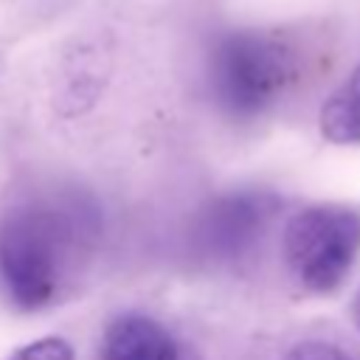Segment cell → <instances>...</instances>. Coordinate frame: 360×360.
Listing matches in <instances>:
<instances>
[{
  "label": "cell",
  "mask_w": 360,
  "mask_h": 360,
  "mask_svg": "<svg viewBox=\"0 0 360 360\" xmlns=\"http://www.w3.org/2000/svg\"><path fill=\"white\" fill-rule=\"evenodd\" d=\"M76 250L73 222L53 208H22L0 222V281L20 309L48 307Z\"/></svg>",
  "instance_id": "cell-1"
},
{
  "label": "cell",
  "mask_w": 360,
  "mask_h": 360,
  "mask_svg": "<svg viewBox=\"0 0 360 360\" xmlns=\"http://www.w3.org/2000/svg\"><path fill=\"white\" fill-rule=\"evenodd\" d=\"M298 59L287 39L262 31H231L214 42L208 82L214 101L233 118H256L295 79Z\"/></svg>",
  "instance_id": "cell-2"
},
{
  "label": "cell",
  "mask_w": 360,
  "mask_h": 360,
  "mask_svg": "<svg viewBox=\"0 0 360 360\" xmlns=\"http://www.w3.org/2000/svg\"><path fill=\"white\" fill-rule=\"evenodd\" d=\"M281 253L304 290L335 292L360 256V214L349 205L301 208L284 225Z\"/></svg>",
  "instance_id": "cell-3"
},
{
  "label": "cell",
  "mask_w": 360,
  "mask_h": 360,
  "mask_svg": "<svg viewBox=\"0 0 360 360\" xmlns=\"http://www.w3.org/2000/svg\"><path fill=\"white\" fill-rule=\"evenodd\" d=\"M267 219V202L250 194H231L217 200L202 217V239L214 253L233 256L248 248Z\"/></svg>",
  "instance_id": "cell-4"
},
{
  "label": "cell",
  "mask_w": 360,
  "mask_h": 360,
  "mask_svg": "<svg viewBox=\"0 0 360 360\" xmlns=\"http://www.w3.org/2000/svg\"><path fill=\"white\" fill-rule=\"evenodd\" d=\"M104 360H180L177 343L155 318L129 312L110 321L104 332Z\"/></svg>",
  "instance_id": "cell-5"
},
{
  "label": "cell",
  "mask_w": 360,
  "mask_h": 360,
  "mask_svg": "<svg viewBox=\"0 0 360 360\" xmlns=\"http://www.w3.org/2000/svg\"><path fill=\"white\" fill-rule=\"evenodd\" d=\"M318 127L329 143L360 146V65L323 101L321 115H318Z\"/></svg>",
  "instance_id": "cell-6"
},
{
  "label": "cell",
  "mask_w": 360,
  "mask_h": 360,
  "mask_svg": "<svg viewBox=\"0 0 360 360\" xmlns=\"http://www.w3.org/2000/svg\"><path fill=\"white\" fill-rule=\"evenodd\" d=\"M8 360H76V357H73V349L68 340L48 335V338H39V340L20 346Z\"/></svg>",
  "instance_id": "cell-7"
},
{
  "label": "cell",
  "mask_w": 360,
  "mask_h": 360,
  "mask_svg": "<svg viewBox=\"0 0 360 360\" xmlns=\"http://www.w3.org/2000/svg\"><path fill=\"white\" fill-rule=\"evenodd\" d=\"M284 360H352V357L329 340H301L284 354Z\"/></svg>",
  "instance_id": "cell-8"
},
{
  "label": "cell",
  "mask_w": 360,
  "mask_h": 360,
  "mask_svg": "<svg viewBox=\"0 0 360 360\" xmlns=\"http://www.w3.org/2000/svg\"><path fill=\"white\" fill-rule=\"evenodd\" d=\"M352 318H354V326L360 329V290L354 295V304H352Z\"/></svg>",
  "instance_id": "cell-9"
}]
</instances>
